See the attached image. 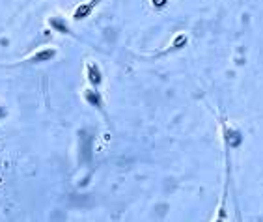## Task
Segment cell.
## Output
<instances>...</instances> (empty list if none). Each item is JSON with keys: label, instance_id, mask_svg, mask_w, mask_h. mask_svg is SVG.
<instances>
[{"label": "cell", "instance_id": "cell-1", "mask_svg": "<svg viewBox=\"0 0 263 222\" xmlns=\"http://www.w3.org/2000/svg\"><path fill=\"white\" fill-rule=\"evenodd\" d=\"M90 79H92L93 84L101 82V75H99V71H97V67H90Z\"/></svg>", "mask_w": 263, "mask_h": 222}, {"label": "cell", "instance_id": "cell-2", "mask_svg": "<svg viewBox=\"0 0 263 222\" xmlns=\"http://www.w3.org/2000/svg\"><path fill=\"white\" fill-rule=\"evenodd\" d=\"M50 24H52L54 28H58L60 32H67V28H65V24L62 23V21H58V19H52V21H50Z\"/></svg>", "mask_w": 263, "mask_h": 222}, {"label": "cell", "instance_id": "cell-3", "mask_svg": "<svg viewBox=\"0 0 263 222\" xmlns=\"http://www.w3.org/2000/svg\"><path fill=\"white\" fill-rule=\"evenodd\" d=\"M86 99H88V101H92L93 105H99V97H97L95 93H92V92H88V93H86Z\"/></svg>", "mask_w": 263, "mask_h": 222}, {"label": "cell", "instance_id": "cell-4", "mask_svg": "<svg viewBox=\"0 0 263 222\" xmlns=\"http://www.w3.org/2000/svg\"><path fill=\"white\" fill-rule=\"evenodd\" d=\"M88 11H90V8H88V6H82V8H79V11H76V17H84V13H88Z\"/></svg>", "mask_w": 263, "mask_h": 222}, {"label": "cell", "instance_id": "cell-5", "mask_svg": "<svg viewBox=\"0 0 263 222\" xmlns=\"http://www.w3.org/2000/svg\"><path fill=\"white\" fill-rule=\"evenodd\" d=\"M0 116H2V110H0Z\"/></svg>", "mask_w": 263, "mask_h": 222}]
</instances>
